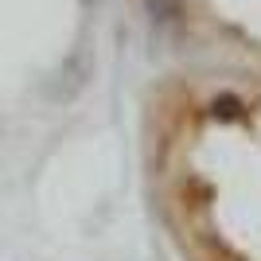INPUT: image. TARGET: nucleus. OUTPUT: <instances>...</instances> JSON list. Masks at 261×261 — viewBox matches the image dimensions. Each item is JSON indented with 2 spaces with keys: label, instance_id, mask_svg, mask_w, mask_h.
<instances>
[{
  "label": "nucleus",
  "instance_id": "nucleus-1",
  "mask_svg": "<svg viewBox=\"0 0 261 261\" xmlns=\"http://www.w3.org/2000/svg\"><path fill=\"white\" fill-rule=\"evenodd\" d=\"M144 20L164 35H179L187 28V0H141Z\"/></svg>",
  "mask_w": 261,
  "mask_h": 261
},
{
  "label": "nucleus",
  "instance_id": "nucleus-2",
  "mask_svg": "<svg viewBox=\"0 0 261 261\" xmlns=\"http://www.w3.org/2000/svg\"><path fill=\"white\" fill-rule=\"evenodd\" d=\"M90 51L86 47H78L70 59L63 63V70H59V78H63V90H59V98H70V94H78V90L86 86V78H90Z\"/></svg>",
  "mask_w": 261,
  "mask_h": 261
},
{
  "label": "nucleus",
  "instance_id": "nucleus-3",
  "mask_svg": "<svg viewBox=\"0 0 261 261\" xmlns=\"http://www.w3.org/2000/svg\"><path fill=\"white\" fill-rule=\"evenodd\" d=\"M207 117H215V121H242L246 117V101H242L238 94H215V98L207 101Z\"/></svg>",
  "mask_w": 261,
  "mask_h": 261
},
{
  "label": "nucleus",
  "instance_id": "nucleus-4",
  "mask_svg": "<svg viewBox=\"0 0 261 261\" xmlns=\"http://www.w3.org/2000/svg\"><path fill=\"white\" fill-rule=\"evenodd\" d=\"M82 4H86V8H94V4H98V0H82Z\"/></svg>",
  "mask_w": 261,
  "mask_h": 261
}]
</instances>
